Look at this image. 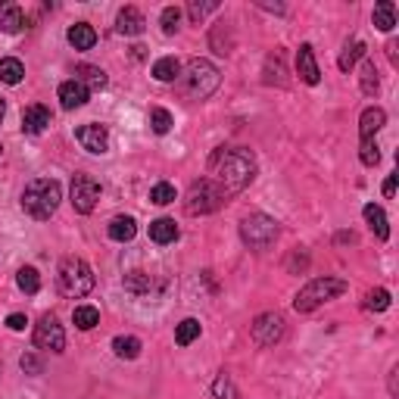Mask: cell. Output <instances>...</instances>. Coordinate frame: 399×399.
I'll return each mask as SVG.
<instances>
[{"label":"cell","instance_id":"obj_1","mask_svg":"<svg viewBox=\"0 0 399 399\" xmlns=\"http://www.w3.org/2000/svg\"><path fill=\"white\" fill-rule=\"evenodd\" d=\"M209 169L215 172V184L222 193H240L256 178V159L244 147H218L209 159Z\"/></svg>","mask_w":399,"mask_h":399},{"label":"cell","instance_id":"obj_2","mask_svg":"<svg viewBox=\"0 0 399 399\" xmlns=\"http://www.w3.org/2000/svg\"><path fill=\"white\" fill-rule=\"evenodd\" d=\"M60 200H62V187L53 178H35L22 191V209H26V215L38 218V222H47L57 213Z\"/></svg>","mask_w":399,"mask_h":399},{"label":"cell","instance_id":"obj_3","mask_svg":"<svg viewBox=\"0 0 399 399\" xmlns=\"http://www.w3.org/2000/svg\"><path fill=\"white\" fill-rule=\"evenodd\" d=\"M218 82H222V72L209 60H191L184 72L178 75V91L187 100H206L218 88Z\"/></svg>","mask_w":399,"mask_h":399},{"label":"cell","instance_id":"obj_4","mask_svg":"<svg viewBox=\"0 0 399 399\" xmlns=\"http://www.w3.org/2000/svg\"><path fill=\"white\" fill-rule=\"evenodd\" d=\"M57 284H60V293L69 296V300H82L94 291V271L91 265L78 256H66L60 262V271H57Z\"/></svg>","mask_w":399,"mask_h":399},{"label":"cell","instance_id":"obj_5","mask_svg":"<svg viewBox=\"0 0 399 399\" xmlns=\"http://www.w3.org/2000/svg\"><path fill=\"white\" fill-rule=\"evenodd\" d=\"M347 287L349 284L343 278H315V281H309L300 293H296L293 309L296 312H315L318 306H325V303L343 296V293H347Z\"/></svg>","mask_w":399,"mask_h":399},{"label":"cell","instance_id":"obj_6","mask_svg":"<svg viewBox=\"0 0 399 399\" xmlns=\"http://www.w3.org/2000/svg\"><path fill=\"white\" fill-rule=\"evenodd\" d=\"M278 234H281L278 222L275 218H269V215H262V213H253V215H247L244 222H240V237H244V244L249 249H256V253L269 249L278 240Z\"/></svg>","mask_w":399,"mask_h":399},{"label":"cell","instance_id":"obj_7","mask_svg":"<svg viewBox=\"0 0 399 399\" xmlns=\"http://www.w3.org/2000/svg\"><path fill=\"white\" fill-rule=\"evenodd\" d=\"M222 200H225L222 187H218L213 178H200V181H193L191 187H187L184 209L191 215H209V213H215V209L222 206Z\"/></svg>","mask_w":399,"mask_h":399},{"label":"cell","instance_id":"obj_8","mask_svg":"<svg viewBox=\"0 0 399 399\" xmlns=\"http://www.w3.org/2000/svg\"><path fill=\"white\" fill-rule=\"evenodd\" d=\"M249 334L259 347H275V343L284 337V318L278 312H262L253 325H249Z\"/></svg>","mask_w":399,"mask_h":399},{"label":"cell","instance_id":"obj_9","mask_svg":"<svg viewBox=\"0 0 399 399\" xmlns=\"http://www.w3.org/2000/svg\"><path fill=\"white\" fill-rule=\"evenodd\" d=\"M35 347L38 349H50V353H62L66 349V331L53 315H44L35 325Z\"/></svg>","mask_w":399,"mask_h":399},{"label":"cell","instance_id":"obj_10","mask_svg":"<svg viewBox=\"0 0 399 399\" xmlns=\"http://www.w3.org/2000/svg\"><path fill=\"white\" fill-rule=\"evenodd\" d=\"M97 200H100V181L97 178L75 175V181H72V206H75V213H82V215L94 213Z\"/></svg>","mask_w":399,"mask_h":399},{"label":"cell","instance_id":"obj_11","mask_svg":"<svg viewBox=\"0 0 399 399\" xmlns=\"http://www.w3.org/2000/svg\"><path fill=\"white\" fill-rule=\"evenodd\" d=\"M75 137L88 153H106V147H109V131L103 128V125H97V122L82 125V128L75 131Z\"/></svg>","mask_w":399,"mask_h":399},{"label":"cell","instance_id":"obj_12","mask_svg":"<svg viewBox=\"0 0 399 399\" xmlns=\"http://www.w3.org/2000/svg\"><path fill=\"white\" fill-rule=\"evenodd\" d=\"M296 75H300L306 84H318V78H322L315 53H312V44H303L300 50H296Z\"/></svg>","mask_w":399,"mask_h":399},{"label":"cell","instance_id":"obj_13","mask_svg":"<svg viewBox=\"0 0 399 399\" xmlns=\"http://www.w3.org/2000/svg\"><path fill=\"white\" fill-rule=\"evenodd\" d=\"M88 97H91V91L84 88L82 82H75V78H69V82L60 84V103H62V109L84 106V103H88Z\"/></svg>","mask_w":399,"mask_h":399},{"label":"cell","instance_id":"obj_14","mask_svg":"<svg viewBox=\"0 0 399 399\" xmlns=\"http://www.w3.org/2000/svg\"><path fill=\"white\" fill-rule=\"evenodd\" d=\"M144 13L137 10V6H125V10H119V19H116V31L125 38H135L144 31Z\"/></svg>","mask_w":399,"mask_h":399},{"label":"cell","instance_id":"obj_15","mask_svg":"<svg viewBox=\"0 0 399 399\" xmlns=\"http://www.w3.org/2000/svg\"><path fill=\"white\" fill-rule=\"evenodd\" d=\"M47 125H50V109L41 103L28 106L26 113H22V131H26V135H41Z\"/></svg>","mask_w":399,"mask_h":399},{"label":"cell","instance_id":"obj_16","mask_svg":"<svg viewBox=\"0 0 399 399\" xmlns=\"http://www.w3.org/2000/svg\"><path fill=\"white\" fill-rule=\"evenodd\" d=\"M387 122V113L378 106H369L362 113V119H359V135H362V140H374V135H378L381 128H384Z\"/></svg>","mask_w":399,"mask_h":399},{"label":"cell","instance_id":"obj_17","mask_svg":"<svg viewBox=\"0 0 399 399\" xmlns=\"http://www.w3.org/2000/svg\"><path fill=\"white\" fill-rule=\"evenodd\" d=\"M26 28V13L19 4H0V31L16 35V31Z\"/></svg>","mask_w":399,"mask_h":399},{"label":"cell","instance_id":"obj_18","mask_svg":"<svg viewBox=\"0 0 399 399\" xmlns=\"http://www.w3.org/2000/svg\"><path fill=\"white\" fill-rule=\"evenodd\" d=\"M66 38L75 50H91V47L97 44V31H94V26H88V22H75Z\"/></svg>","mask_w":399,"mask_h":399},{"label":"cell","instance_id":"obj_19","mask_svg":"<svg viewBox=\"0 0 399 399\" xmlns=\"http://www.w3.org/2000/svg\"><path fill=\"white\" fill-rule=\"evenodd\" d=\"M365 222H369V228L374 231V237L378 240H387L390 237V225H387V215H384V209L378 206V203H369L365 206Z\"/></svg>","mask_w":399,"mask_h":399},{"label":"cell","instance_id":"obj_20","mask_svg":"<svg viewBox=\"0 0 399 399\" xmlns=\"http://www.w3.org/2000/svg\"><path fill=\"white\" fill-rule=\"evenodd\" d=\"M150 240L159 247L166 244H175L178 240V225L172 222V218H156V222H150Z\"/></svg>","mask_w":399,"mask_h":399},{"label":"cell","instance_id":"obj_21","mask_svg":"<svg viewBox=\"0 0 399 399\" xmlns=\"http://www.w3.org/2000/svg\"><path fill=\"white\" fill-rule=\"evenodd\" d=\"M135 234H137V222L131 215H116L113 222H109V237H113L116 244H128Z\"/></svg>","mask_w":399,"mask_h":399},{"label":"cell","instance_id":"obj_22","mask_svg":"<svg viewBox=\"0 0 399 399\" xmlns=\"http://www.w3.org/2000/svg\"><path fill=\"white\" fill-rule=\"evenodd\" d=\"M371 19H374V28H378V31H393L396 28V6H393V0H381V4L374 6Z\"/></svg>","mask_w":399,"mask_h":399},{"label":"cell","instance_id":"obj_23","mask_svg":"<svg viewBox=\"0 0 399 399\" xmlns=\"http://www.w3.org/2000/svg\"><path fill=\"white\" fill-rule=\"evenodd\" d=\"M75 82H82L88 91H103L106 88V72L97 66H78L75 69Z\"/></svg>","mask_w":399,"mask_h":399},{"label":"cell","instance_id":"obj_24","mask_svg":"<svg viewBox=\"0 0 399 399\" xmlns=\"http://www.w3.org/2000/svg\"><path fill=\"white\" fill-rule=\"evenodd\" d=\"M22 78H26V66H22L16 57H6V60H0V82L4 84H19Z\"/></svg>","mask_w":399,"mask_h":399},{"label":"cell","instance_id":"obj_25","mask_svg":"<svg viewBox=\"0 0 399 399\" xmlns=\"http://www.w3.org/2000/svg\"><path fill=\"white\" fill-rule=\"evenodd\" d=\"M125 291L135 293V296H150L153 293V278L147 275V271H131V275L125 278Z\"/></svg>","mask_w":399,"mask_h":399},{"label":"cell","instance_id":"obj_26","mask_svg":"<svg viewBox=\"0 0 399 399\" xmlns=\"http://www.w3.org/2000/svg\"><path fill=\"white\" fill-rule=\"evenodd\" d=\"M365 57V44L362 41H347L343 44V53H340V60H337V66H340V72H349V69L356 66L359 60Z\"/></svg>","mask_w":399,"mask_h":399},{"label":"cell","instance_id":"obj_27","mask_svg":"<svg viewBox=\"0 0 399 399\" xmlns=\"http://www.w3.org/2000/svg\"><path fill=\"white\" fill-rule=\"evenodd\" d=\"M178 75H181V66H178L175 57L156 60V66H153V78H156V82H178Z\"/></svg>","mask_w":399,"mask_h":399},{"label":"cell","instance_id":"obj_28","mask_svg":"<svg viewBox=\"0 0 399 399\" xmlns=\"http://www.w3.org/2000/svg\"><path fill=\"white\" fill-rule=\"evenodd\" d=\"M72 322H75L78 331H91V327H97V325H100V312L94 309V306H75Z\"/></svg>","mask_w":399,"mask_h":399},{"label":"cell","instance_id":"obj_29","mask_svg":"<svg viewBox=\"0 0 399 399\" xmlns=\"http://www.w3.org/2000/svg\"><path fill=\"white\" fill-rule=\"evenodd\" d=\"M197 337H200V322L197 318H184V322L175 327V343L178 347H191Z\"/></svg>","mask_w":399,"mask_h":399},{"label":"cell","instance_id":"obj_30","mask_svg":"<svg viewBox=\"0 0 399 399\" xmlns=\"http://www.w3.org/2000/svg\"><path fill=\"white\" fill-rule=\"evenodd\" d=\"M16 284H19L22 293H38L41 291V275H38V269L26 265V269H19V275H16Z\"/></svg>","mask_w":399,"mask_h":399},{"label":"cell","instance_id":"obj_31","mask_svg":"<svg viewBox=\"0 0 399 399\" xmlns=\"http://www.w3.org/2000/svg\"><path fill=\"white\" fill-rule=\"evenodd\" d=\"M113 353L119 359H137L140 356V340L137 337H116L113 340Z\"/></svg>","mask_w":399,"mask_h":399},{"label":"cell","instance_id":"obj_32","mask_svg":"<svg viewBox=\"0 0 399 399\" xmlns=\"http://www.w3.org/2000/svg\"><path fill=\"white\" fill-rule=\"evenodd\" d=\"M150 128L156 131V135H169L172 131V113L169 109H162V106L150 109Z\"/></svg>","mask_w":399,"mask_h":399},{"label":"cell","instance_id":"obj_33","mask_svg":"<svg viewBox=\"0 0 399 399\" xmlns=\"http://www.w3.org/2000/svg\"><path fill=\"white\" fill-rule=\"evenodd\" d=\"M213 396H215V399H237L240 393H237V387L231 384L228 374L222 371V374H218V378L213 381Z\"/></svg>","mask_w":399,"mask_h":399},{"label":"cell","instance_id":"obj_34","mask_svg":"<svg viewBox=\"0 0 399 399\" xmlns=\"http://www.w3.org/2000/svg\"><path fill=\"white\" fill-rule=\"evenodd\" d=\"M359 78H362V94H369V97L371 94H378V69H374L371 60L362 62V75Z\"/></svg>","mask_w":399,"mask_h":399},{"label":"cell","instance_id":"obj_35","mask_svg":"<svg viewBox=\"0 0 399 399\" xmlns=\"http://www.w3.org/2000/svg\"><path fill=\"white\" fill-rule=\"evenodd\" d=\"M359 159H362V166H378L381 162V147L378 140H362V147H359Z\"/></svg>","mask_w":399,"mask_h":399},{"label":"cell","instance_id":"obj_36","mask_svg":"<svg viewBox=\"0 0 399 399\" xmlns=\"http://www.w3.org/2000/svg\"><path fill=\"white\" fill-rule=\"evenodd\" d=\"M175 197H178L175 187L166 184V181H159V184H156L153 191H150V203H156V206H169V203H175Z\"/></svg>","mask_w":399,"mask_h":399},{"label":"cell","instance_id":"obj_37","mask_svg":"<svg viewBox=\"0 0 399 399\" xmlns=\"http://www.w3.org/2000/svg\"><path fill=\"white\" fill-rule=\"evenodd\" d=\"M365 309H371V312L390 309V293L384 291V287H378V291H369V296H365Z\"/></svg>","mask_w":399,"mask_h":399},{"label":"cell","instance_id":"obj_38","mask_svg":"<svg viewBox=\"0 0 399 399\" xmlns=\"http://www.w3.org/2000/svg\"><path fill=\"white\" fill-rule=\"evenodd\" d=\"M178 22H181V10H178V6H166V10H162V31H166V35H175Z\"/></svg>","mask_w":399,"mask_h":399},{"label":"cell","instance_id":"obj_39","mask_svg":"<svg viewBox=\"0 0 399 399\" xmlns=\"http://www.w3.org/2000/svg\"><path fill=\"white\" fill-rule=\"evenodd\" d=\"M213 10H218V4H215V0H209V4H197V0H193V4L187 6V13H191V19H193V22H200L203 16H206V13H213Z\"/></svg>","mask_w":399,"mask_h":399},{"label":"cell","instance_id":"obj_40","mask_svg":"<svg viewBox=\"0 0 399 399\" xmlns=\"http://www.w3.org/2000/svg\"><path fill=\"white\" fill-rule=\"evenodd\" d=\"M22 371H28V374H41V359L38 356H22Z\"/></svg>","mask_w":399,"mask_h":399},{"label":"cell","instance_id":"obj_41","mask_svg":"<svg viewBox=\"0 0 399 399\" xmlns=\"http://www.w3.org/2000/svg\"><path fill=\"white\" fill-rule=\"evenodd\" d=\"M26 325H28V318H26V315H19V312L6 318V327H10V331H26Z\"/></svg>","mask_w":399,"mask_h":399},{"label":"cell","instance_id":"obj_42","mask_svg":"<svg viewBox=\"0 0 399 399\" xmlns=\"http://www.w3.org/2000/svg\"><path fill=\"white\" fill-rule=\"evenodd\" d=\"M384 193H387V197H393V193H396V175H390L384 181Z\"/></svg>","mask_w":399,"mask_h":399},{"label":"cell","instance_id":"obj_43","mask_svg":"<svg viewBox=\"0 0 399 399\" xmlns=\"http://www.w3.org/2000/svg\"><path fill=\"white\" fill-rule=\"evenodd\" d=\"M390 393H393V396H396V369H393V371H390Z\"/></svg>","mask_w":399,"mask_h":399},{"label":"cell","instance_id":"obj_44","mask_svg":"<svg viewBox=\"0 0 399 399\" xmlns=\"http://www.w3.org/2000/svg\"><path fill=\"white\" fill-rule=\"evenodd\" d=\"M4 116H6V103L0 100V122H4Z\"/></svg>","mask_w":399,"mask_h":399},{"label":"cell","instance_id":"obj_45","mask_svg":"<svg viewBox=\"0 0 399 399\" xmlns=\"http://www.w3.org/2000/svg\"><path fill=\"white\" fill-rule=\"evenodd\" d=\"M0 153H4V147H0Z\"/></svg>","mask_w":399,"mask_h":399}]
</instances>
